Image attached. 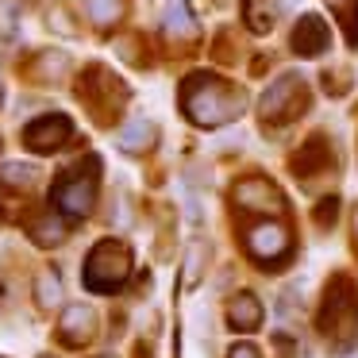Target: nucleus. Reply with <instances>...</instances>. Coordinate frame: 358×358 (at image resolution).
<instances>
[{
	"label": "nucleus",
	"mask_w": 358,
	"mask_h": 358,
	"mask_svg": "<svg viewBox=\"0 0 358 358\" xmlns=\"http://www.w3.org/2000/svg\"><path fill=\"white\" fill-rule=\"evenodd\" d=\"M250 250H255L258 258H278L281 250L289 247V239H285V231H281V227H255V231H250Z\"/></svg>",
	"instance_id": "obj_5"
},
{
	"label": "nucleus",
	"mask_w": 358,
	"mask_h": 358,
	"mask_svg": "<svg viewBox=\"0 0 358 358\" xmlns=\"http://www.w3.org/2000/svg\"><path fill=\"white\" fill-rule=\"evenodd\" d=\"M324 43H327V27L320 24L316 16H304L301 24H296L293 47L301 50V55H320V50H324Z\"/></svg>",
	"instance_id": "obj_3"
},
{
	"label": "nucleus",
	"mask_w": 358,
	"mask_h": 358,
	"mask_svg": "<svg viewBox=\"0 0 358 358\" xmlns=\"http://www.w3.org/2000/svg\"><path fill=\"white\" fill-rule=\"evenodd\" d=\"M231 358H258V355L250 347H239V350H231Z\"/></svg>",
	"instance_id": "obj_9"
},
{
	"label": "nucleus",
	"mask_w": 358,
	"mask_h": 358,
	"mask_svg": "<svg viewBox=\"0 0 358 358\" xmlns=\"http://www.w3.org/2000/svg\"><path fill=\"white\" fill-rule=\"evenodd\" d=\"M89 12H93L96 24H108L120 16V0H89Z\"/></svg>",
	"instance_id": "obj_7"
},
{
	"label": "nucleus",
	"mask_w": 358,
	"mask_h": 358,
	"mask_svg": "<svg viewBox=\"0 0 358 358\" xmlns=\"http://www.w3.org/2000/svg\"><path fill=\"white\" fill-rule=\"evenodd\" d=\"M166 27H170V31H173V27H185V31L193 27V24H189V12H185V4H181V0H178V4H170V12H166Z\"/></svg>",
	"instance_id": "obj_8"
},
{
	"label": "nucleus",
	"mask_w": 358,
	"mask_h": 358,
	"mask_svg": "<svg viewBox=\"0 0 358 358\" xmlns=\"http://www.w3.org/2000/svg\"><path fill=\"white\" fill-rule=\"evenodd\" d=\"M70 139V120L66 116H43L27 127V147L31 150H55Z\"/></svg>",
	"instance_id": "obj_2"
},
{
	"label": "nucleus",
	"mask_w": 358,
	"mask_h": 358,
	"mask_svg": "<svg viewBox=\"0 0 358 358\" xmlns=\"http://www.w3.org/2000/svg\"><path fill=\"white\" fill-rule=\"evenodd\" d=\"M193 85L201 89V96L185 93V108L196 124H224V120L239 116V101H231V93L216 78H196Z\"/></svg>",
	"instance_id": "obj_1"
},
{
	"label": "nucleus",
	"mask_w": 358,
	"mask_h": 358,
	"mask_svg": "<svg viewBox=\"0 0 358 358\" xmlns=\"http://www.w3.org/2000/svg\"><path fill=\"white\" fill-rule=\"evenodd\" d=\"M231 320H239V324H243V327H247V331H250V327L258 324V304L250 301V296H243V301H239V308H235V304H231Z\"/></svg>",
	"instance_id": "obj_6"
},
{
	"label": "nucleus",
	"mask_w": 358,
	"mask_h": 358,
	"mask_svg": "<svg viewBox=\"0 0 358 358\" xmlns=\"http://www.w3.org/2000/svg\"><path fill=\"white\" fill-rule=\"evenodd\" d=\"M58 204H62L66 212H73V216H81V212H89V204H93V178L85 181H66L62 189H58Z\"/></svg>",
	"instance_id": "obj_4"
}]
</instances>
